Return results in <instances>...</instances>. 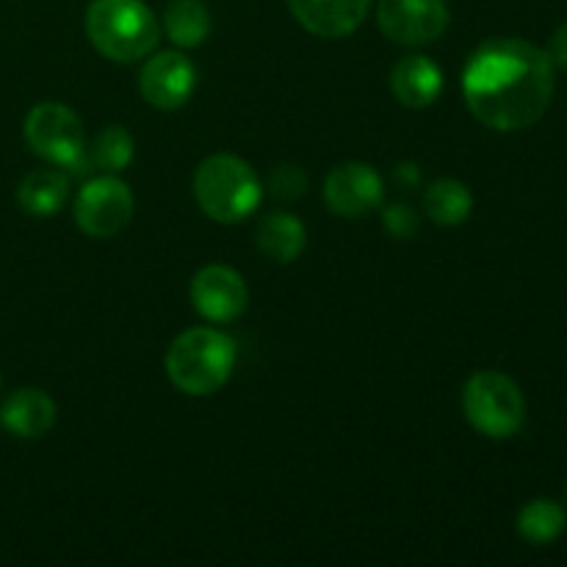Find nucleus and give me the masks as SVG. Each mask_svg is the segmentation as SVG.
Masks as SVG:
<instances>
[{
  "label": "nucleus",
  "mask_w": 567,
  "mask_h": 567,
  "mask_svg": "<svg viewBox=\"0 0 567 567\" xmlns=\"http://www.w3.org/2000/svg\"><path fill=\"white\" fill-rule=\"evenodd\" d=\"M471 114L491 131L513 133L543 120L554 97V61L548 50L524 39H493L463 75Z\"/></svg>",
  "instance_id": "nucleus-1"
},
{
  "label": "nucleus",
  "mask_w": 567,
  "mask_h": 567,
  "mask_svg": "<svg viewBox=\"0 0 567 567\" xmlns=\"http://www.w3.org/2000/svg\"><path fill=\"white\" fill-rule=\"evenodd\" d=\"M164 369L186 396H210L236 369V341L214 327H192L169 343Z\"/></svg>",
  "instance_id": "nucleus-2"
},
{
  "label": "nucleus",
  "mask_w": 567,
  "mask_h": 567,
  "mask_svg": "<svg viewBox=\"0 0 567 567\" xmlns=\"http://www.w3.org/2000/svg\"><path fill=\"white\" fill-rule=\"evenodd\" d=\"M86 37L100 55L131 64L155 50L161 25L142 0H92L86 9Z\"/></svg>",
  "instance_id": "nucleus-3"
},
{
  "label": "nucleus",
  "mask_w": 567,
  "mask_h": 567,
  "mask_svg": "<svg viewBox=\"0 0 567 567\" xmlns=\"http://www.w3.org/2000/svg\"><path fill=\"white\" fill-rule=\"evenodd\" d=\"M264 188L244 158L230 153L210 155L194 175V199L208 219L236 225L258 210Z\"/></svg>",
  "instance_id": "nucleus-4"
},
{
  "label": "nucleus",
  "mask_w": 567,
  "mask_h": 567,
  "mask_svg": "<svg viewBox=\"0 0 567 567\" xmlns=\"http://www.w3.org/2000/svg\"><path fill=\"white\" fill-rule=\"evenodd\" d=\"M25 144L33 155L44 158L48 164L59 169L81 175L89 172L86 158V136L75 111L64 103H39L28 111L25 125Z\"/></svg>",
  "instance_id": "nucleus-5"
},
{
  "label": "nucleus",
  "mask_w": 567,
  "mask_h": 567,
  "mask_svg": "<svg viewBox=\"0 0 567 567\" xmlns=\"http://www.w3.org/2000/svg\"><path fill=\"white\" fill-rule=\"evenodd\" d=\"M463 410L476 432L504 441L526 421V402L520 388L502 371H480L463 388Z\"/></svg>",
  "instance_id": "nucleus-6"
},
{
  "label": "nucleus",
  "mask_w": 567,
  "mask_h": 567,
  "mask_svg": "<svg viewBox=\"0 0 567 567\" xmlns=\"http://www.w3.org/2000/svg\"><path fill=\"white\" fill-rule=\"evenodd\" d=\"M75 225L92 238H114L131 225L133 194L127 183L114 175H100L83 183L75 197Z\"/></svg>",
  "instance_id": "nucleus-7"
},
{
  "label": "nucleus",
  "mask_w": 567,
  "mask_h": 567,
  "mask_svg": "<svg viewBox=\"0 0 567 567\" xmlns=\"http://www.w3.org/2000/svg\"><path fill=\"white\" fill-rule=\"evenodd\" d=\"M380 31L402 48H421L443 37L449 28L446 0H380Z\"/></svg>",
  "instance_id": "nucleus-8"
},
{
  "label": "nucleus",
  "mask_w": 567,
  "mask_h": 567,
  "mask_svg": "<svg viewBox=\"0 0 567 567\" xmlns=\"http://www.w3.org/2000/svg\"><path fill=\"white\" fill-rule=\"evenodd\" d=\"M385 197V183L374 166L349 161L336 166L324 181V203L341 219H360L380 208Z\"/></svg>",
  "instance_id": "nucleus-9"
},
{
  "label": "nucleus",
  "mask_w": 567,
  "mask_h": 567,
  "mask_svg": "<svg viewBox=\"0 0 567 567\" xmlns=\"http://www.w3.org/2000/svg\"><path fill=\"white\" fill-rule=\"evenodd\" d=\"M249 291L244 277L230 266H205L192 280V305L214 324L236 321L247 310Z\"/></svg>",
  "instance_id": "nucleus-10"
},
{
  "label": "nucleus",
  "mask_w": 567,
  "mask_h": 567,
  "mask_svg": "<svg viewBox=\"0 0 567 567\" xmlns=\"http://www.w3.org/2000/svg\"><path fill=\"white\" fill-rule=\"evenodd\" d=\"M197 70L183 53H158L144 64L138 89L142 97L158 111H177L194 92Z\"/></svg>",
  "instance_id": "nucleus-11"
},
{
  "label": "nucleus",
  "mask_w": 567,
  "mask_h": 567,
  "mask_svg": "<svg viewBox=\"0 0 567 567\" xmlns=\"http://www.w3.org/2000/svg\"><path fill=\"white\" fill-rule=\"evenodd\" d=\"M293 20L321 39H341L365 22L371 0H288Z\"/></svg>",
  "instance_id": "nucleus-12"
},
{
  "label": "nucleus",
  "mask_w": 567,
  "mask_h": 567,
  "mask_svg": "<svg viewBox=\"0 0 567 567\" xmlns=\"http://www.w3.org/2000/svg\"><path fill=\"white\" fill-rule=\"evenodd\" d=\"M0 421L11 435L22 437V441H37L53 430L55 402L39 388H20L3 402Z\"/></svg>",
  "instance_id": "nucleus-13"
},
{
  "label": "nucleus",
  "mask_w": 567,
  "mask_h": 567,
  "mask_svg": "<svg viewBox=\"0 0 567 567\" xmlns=\"http://www.w3.org/2000/svg\"><path fill=\"white\" fill-rule=\"evenodd\" d=\"M391 92L404 109H430L443 92V72L426 55H408L391 70Z\"/></svg>",
  "instance_id": "nucleus-14"
},
{
  "label": "nucleus",
  "mask_w": 567,
  "mask_h": 567,
  "mask_svg": "<svg viewBox=\"0 0 567 567\" xmlns=\"http://www.w3.org/2000/svg\"><path fill=\"white\" fill-rule=\"evenodd\" d=\"M70 197V177L55 166V169H33L17 186V203L28 216L48 219L64 208Z\"/></svg>",
  "instance_id": "nucleus-15"
},
{
  "label": "nucleus",
  "mask_w": 567,
  "mask_h": 567,
  "mask_svg": "<svg viewBox=\"0 0 567 567\" xmlns=\"http://www.w3.org/2000/svg\"><path fill=\"white\" fill-rule=\"evenodd\" d=\"M308 233L293 214L271 210L258 225V249L275 264H293L305 249Z\"/></svg>",
  "instance_id": "nucleus-16"
},
{
  "label": "nucleus",
  "mask_w": 567,
  "mask_h": 567,
  "mask_svg": "<svg viewBox=\"0 0 567 567\" xmlns=\"http://www.w3.org/2000/svg\"><path fill=\"white\" fill-rule=\"evenodd\" d=\"M164 31L177 48H199L210 33V11L203 0H172L164 14Z\"/></svg>",
  "instance_id": "nucleus-17"
},
{
  "label": "nucleus",
  "mask_w": 567,
  "mask_h": 567,
  "mask_svg": "<svg viewBox=\"0 0 567 567\" xmlns=\"http://www.w3.org/2000/svg\"><path fill=\"white\" fill-rule=\"evenodd\" d=\"M471 210H474V197H471L465 183L446 177V181H437L426 188L424 214L430 216L435 225H443V227L463 225V221L471 216Z\"/></svg>",
  "instance_id": "nucleus-18"
},
{
  "label": "nucleus",
  "mask_w": 567,
  "mask_h": 567,
  "mask_svg": "<svg viewBox=\"0 0 567 567\" xmlns=\"http://www.w3.org/2000/svg\"><path fill=\"white\" fill-rule=\"evenodd\" d=\"M567 515L551 498H535L526 504L518 513V532L524 540L535 543V546H546L554 543L565 532Z\"/></svg>",
  "instance_id": "nucleus-19"
},
{
  "label": "nucleus",
  "mask_w": 567,
  "mask_h": 567,
  "mask_svg": "<svg viewBox=\"0 0 567 567\" xmlns=\"http://www.w3.org/2000/svg\"><path fill=\"white\" fill-rule=\"evenodd\" d=\"M89 169L122 172L133 161V136L122 125H109L86 150Z\"/></svg>",
  "instance_id": "nucleus-20"
},
{
  "label": "nucleus",
  "mask_w": 567,
  "mask_h": 567,
  "mask_svg": "<svg viewBox=\"0 0 567 567\" xmlns=\"http://www.w3.org/2000/svg\"><path fill=\"white\" fill-rule=\"evenodd\" d=\"M382 221H385V230L396 238H410L419 230V216L408 205H391V208H385Z\"/></svg>",
  "instance_id": "nucleus-21"
},
{
  "label": "nucleus",
  "mask_w": 567,
  "mask_h": 567,
  "mask_svg": "<svg viewBox=\"0 0 567 567\" xmlns=\"http://www.w3.org/2000/svg\"><path fill=\"white\" fill-rule=\"evenodd\" d=\"M305 186V177L297 166H277L271 172V188H275L277 197H299Z\"/></svg>",
  "instance_id": "nucleus-22"
},
{
  "label": "nucleus",
  "mask_w": 567,
  "mask_h": 567,
  "mask_svg": "<svg viewBox=\"0 0 567 567\" xmlns=\"http://www.w3.org/2000/svg\"><path fill=\"white\" fill-rule=\"evenodd\" d=\"M548 55H551L554 64H559L567 70V22L563 28H557V33L551 37V44H548Z\"/></svg>",
  "instance_id": "nucleus-23"
}]
</instances>
